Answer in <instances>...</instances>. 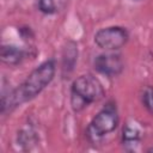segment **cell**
<instances>
[{"mask_svg": "<svg viewBox=\"0 0 153 153\" xmlns=\"http://www.w3.org/2000/svg\"><path fill=\"white\" fill-rule=\"evenodd\" d=\"M56 69L57 62L54 57H50L35 67L16 88L2 90L1 115L11 114L16 108L39 96L54 80Z\"/></svg>", "mask_w": 153, "mask_h": 153, "instance_id": "6da1fadb", "label": "cell"}, {"mask_svg": "<svg viewBox=\"0 0 153 153\" xmlns=\"http://www.w3.org/2000/svg\"><path fill=\"white\" fill-rule=\"evenodd\" d=\"M105 94L102 82L90 73L75 78L69 87V105L78 114L93 103L99 102Z\"/></svg>", "mask_w": 153, "mask_h": 153, "instance_id": "7a4b0ae2", "label": "cell"}, {"mask_svg": "<svg viewBox=\"0 0 153 153\" xmlns=\"http://www.w3.org/2000/svg\"><path fill=\"white\" fill-rule=\"evenodd\" d=\"M120 124V112L115 100H108L105 105L92 117L87 128L86 136L94 142L114 133Z\"/></svg>", "mask_w": 153, "mask_h": 153, "instance_id": "3957f363", "label": "cell"}, {"mask_svg": "<svg viewBox=\"0 0 153 153\" xmlns=\"http://www.w3.org/2000/svg\"><path fill=\"white\" fill-rule=\"evenodd\" d=\"M130 38V33L127 27L121 25H111L99 29L94 36V44L105 51H117L123 48Z\"/></svg>", "mask_w": 153, "mask_h": 153, "instance_id": "277c9868", "label": "cell"}, {"mask_svg": "<svg viewBox=\"0 0 153 153\" xmlns=\"http://www.w3.org/2000/svg\"><path fill=\"white\" fill-rule=\"evenodd\" d=\"M93 69L109 79L121 75L124 71V61L122 55L116 51H106L97 55L93 60Z\"/></svg>", "mask_w": 153, "mask_h": 153, "instance_id": "5b68a950", "label": "cell"}, {"mask_svg": "<svg viewBox=\"0 0 153 153\" xmlns=\"http://www.w3.org/2000/svg\"><path fill=\"white\" fill-rule=\"evenodd\" d=\"M78 44L73 39H68L65 45L62 47V53H61V74L63 78H68L72 72L74 71L75 63L78 61Z\"/></svg>", "mask_w": 153, "mask_h": 153, "instance_id": "8992f818", "label": "cell"}, {"mask_svg": "<svg viewBox=\"0 0 153 153\" xmlns=\"http://www.w3.org/2000/svg\"><path fill=\"white\" fill-rule=\"evenodd\" d=\"M141 141H142V131L139 128V126L135 124L134 122L126 123L122 128V134H121L122 147L128 152H133L137 149Z\"/></svg>", "mask_w": 153, "mask_h": 153, "instance_id": "52a82bcc", "label": "cell"}, {"mask_svg": "<svg viewBox=\"0 0 153 153\" xmlns=\"http://www.w3.org/2000/svg\"><path fill=\"white\" fill-rule=\"evenodd\" d=\"M29 55V51L16 44H2L0 48L1 62L10 67H16L20 65Z\"/></svg>", "mask_w": 153, "mask_h": 153, "instance_id": "ba28073f", "label": "cell"}, {"mask_svg": "<svg viewBox=\"0 0 153 153\" xmlns=\"http://www.w3.org/2000/svg\"><path fill=\"white\" fill-rule=\"evenodd\" d=\"M60 0H37V10L45 16H53L59 12Z\"/></svg>", "mask_w": 153, "mask_h": 153, "instance_id": "9c48e42d", "label": "cell"}, {"mask_svg": "<svg viewBox=\"0 0 153 153\" xmlns=\"http://www.w3.org/2000/svg\"><path fill=\"white\" fill-rule=\"evenodd\" d=\"M140 100L143 108L149 114H153V87L152 86H145L141 90Z\"/></svg>", "mask_w": 153, "mask_h": 153, "instance_id": "30bf717a", "label": "cell"}, {"mask_svg": "<svg viewBox=\"0 0 153 153\" xmlns=\"http://www.w3.org/2000/svg\"><path fill=\"white\" fill-rule=\"evenodd\" d=\"M18 145H25V143H33L36 141V134L31 128H25L18 133Z\"/></svg>", "mask_w": 153, "mask_h": 153, "instance_id": "8fae6325", "label": "cell"}, {"mask_svg": "<svg viewBox=\"0 0 153 153\" xmlns=\"http://www.w3.org/2000/svg\"><path fill=\"white\" fill-rule=\"evenodd\" d=\"M19 32H20L23 39H26V38H27V39H32V38H33V32H32L31 27H29V26L20 27V29H19Z\"/></svg>", "mask_w": 153, "mask_h": 153, "instance_id": "7c38bea8", "label": "cell"}, {"mask_svg": "<svg viewBox=\"0 0 153 153\" xmlns=\"http://www.w3.org/2000/svg\"><path fill=\"white\" fill-rule=\"evenodd\" d=\"M152 151H153V147H149V148L147 149V152H152Z\"/></svg>", "mask_w": 153, "mask_h": 153, "instance_id": "4fadbf2b", "label": "cell"}, {"mask_svg": "<svg viewBox=\"0 0 153 153\" xmlns=\"http://www.w3.org/2000/svg\"><path fill=\"white\" fill-rule=\"evenodd\" d=\"M133 1H140V0H133Z\"/></svg>", "mask_w": 153, "mask_h": 153, "instance_id": "5bb4252c", "label": "cell"}]
</instances>
